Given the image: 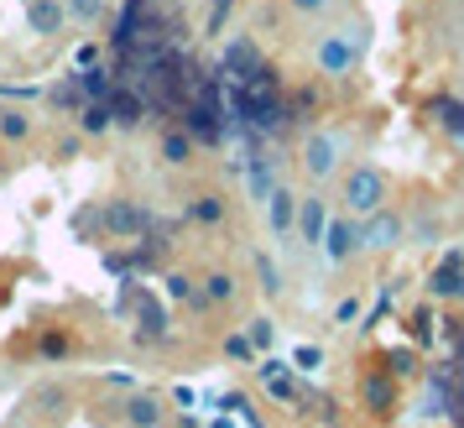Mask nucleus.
<instances>
[{
	"label": "nucleus",
	"mask_w": 464,
	"mask_h": 428,
	"mask_svg": "<svg viewBox=\"0 0 464 428\" xmlns=\"http://www.w3.org/2000/svg\"><path fill=\"white\" fill-rule=\"evenodd\" d=\"M110 115H115L121 126H136V121H141V100H136V94H115V105H110Z\"/></svg>",
	"instance_id": "19"
},
{
	"label": "nucleus",
	"mask_w": 464,
	"mask_h": 428,
	"mask_svg": "<svg viewBox=\"0 0 464 428\" xmlns=\"http://www.w3.org/2000/svg\"><path fill=\"white\" fill-rule=\"evenodd\" d=\"M188 214L198 219V225H219V219H225V199H219V193H198V199L188 204Z\"/></svg>",
	"instance_id": "15"
},
{
	"label": "nucleus",
	"mask_w": 464,
	"mask_h": 428,
	"mask_svg": "<svg viewBox=\"0 0 464 428\" xmlns=\"http://www.w3.org/2000/svg\"><path fill=\"white\" fill-rule=\"evenodd\" d=\"M318 246H324V261H329V267L355 261L360 257V219L355 214H329V225H324Z\"/></svg>",
	"instance_id": "5"
},
{
	"label": "nucleus",
	"mask_w": 464,
	"mask_h": 428,
	"mask_svg": "<svg viewBox=\"0 0 464 428\" xmlns=\"http://www.w3.org/2000/svg\"><path fill=\"white\" fill-rule=\"evenodd\" d=\"M225 350H230L235 361H251V355H256V350H251V340H246V335H235V340L225 345Z\"/></svg>",
	"instance_id": "30"
},
{
	"label": "nucleus",
	"mask_w": 464,
	"mask_h": 428,
	"mask_svg": "<svg viewBox=\"0 0 464 428\" xmlns=\"http://www.w3.org/2000/svg\"><path fill=\"white\" fill-rule=\"evenodd\" d=\"M297 16H324V11H334V0H287Z\"/></svg>",
	"instance_id": "25"
},
{
	"label": "nucleus",
	"mask_w": 464,
	"mask_h": 428,
	"mask_svg": "<svg viewBox=\"0 0 464 428\" xmlns=\"http://www.w3.org/2000/svg\"><path fill=\"white\" fill-rule=\"evenodd\" d=\"M256 68H261V47H256L251 37H230V43H225V58H219V73H230L235 84H246Z\"/></svg>",
	"instance_id": "6"
},
{
	"label": "nucleus",
	"mask_w": 464,
	"mask_h": 428,
	"mask_svg": "<svg viewBox=\"0 0 464 428\" xmlns=\"http://www.w3.org/2000/svg\"><path fill=\"white\" fill-rule=\"evenodd\" d=\"M110 126V105H89L84 110V131H105Z\"/></svg>",
	"instance_id": "26"
},
{
	"label": "nucleus",
	"mask_w": 464,
	"mask_h": 428,
	"mask_svg": "<svg viewBox=\"0 0 464 428\" xmlns=\"http://www.w3.org/2000/svg\"><path fill=\"white\" fill-rule=\"evenodd\" d=\"M454 428H464V386H454V397H449V413H443Z\"/></svg>",
	"instance_id": "28"
},
{
	"label": "nucleus",
	"mask_w": 464,
	"mask_h": 428,
	"mask_svg": "<svg viewBox=\"0 0 464 428\" xmlns=\"http://www.w3.org/2000/svg\"><path fill=\"white\" fill-rule=\"evenodd\" d=\"M141 225H147V214L141 209H130V204H115V209H110V230H141Z\"/></svg>",
	"instance_id": "18"
},
{
	"label": "nucleus",
	"mask_w": 464,
	"mask_h": 428,
	"mask_svg": "<svg viewBox=\"0 0 464 428\" xmlns=\"http://www.w3.org/2000/svg\"><path fill=\"white\" fill-rule=\"evenodd\" d=\"M433 121H439L454 141L464 147V100H449V94H433Z\"/></svg>",
	"instance_id": "12"
},
{
	"label": "nucleus",
	"mask_w": 464,
	"mask_h": 428,
	"mask_svg": "<svg viewBox=\"0 0 464 428\" xmlns=\"http://www.w3.org/2000/svg\"><path fill=\"white\" fill-rule=\"evenodd\" d=\"M193 308H209V303H235V277L230 272H209L204 287H193Z\"/></svg>",
	"instance_id": "11"
},
{
	"label": "nucleus",
	"mask_w": 464,
	"mask_h": 428,
	"mask_svg": "<svg viewBox=\"0 0 464 428\" xmlns=\"http://www.w3.org/2000/svg\"><path fill=\"white\" fill-rule=\"evenodd\" d=\"M68 16H79V22H94V16H100V0H68Z\"/></svg>",
	"instance_id": "27"
},
{
	"label": "nucleus",
	"mask_w": 464,
	"mask_h": 428,
	"mask_svg": "<svg viewBox=\"0 0 464 428\" xmlns=\"http://www.w3.org/2000/svg\"><path fill=\"white\" fill-rule=\"evenodd\" d=\"M162 418H168V413H162L157 397H130L126 403V423L130 428H162Z\"/></svg>",
	"instance_id": "13"
},
{
	"label": "nucleus",
	"mask_w": 464,
	"mask_h": 428,
	"mask_svg": "<svg viewBox=\"0 0 464 428\" xmlns=\"http://www.w3.org/2000/svg\"><path fill=\"white\" fill-rule=\"evenodd\" d=\"M246 340H251V350H272V319H251Z\"/></svg>",
	"instance_id": "23"
},
{
	"label": "nucleus",
	"mask_w": 464,
	"mask_h": 428,
	"mask_svg": "<svg viewBox=\"0 0 464 428\" xmlns=\"http://www.w3.org/2000/svg\"><path fill=\"white\" fill-rule=\"evenodd\" d=\"M32 26H37V32H58V26H63V11H58L53 0H37V5H32Z\"/></svg>",
	"instance_id": "17"
},
{
	"label": "nucleus",
	"mask_w": 464,
	"mask_h": 428,
	"mask_svg": "<svg viewBox=\"0 0 464 428\" xmlns=\"http://www.w3.org/2000/svg\"><path fill=\"white\" fill-rule=\"evenodd\" d=\"M344 214H355V219H365V214H376L386 199H392V178L376 168V162H360V168L344 172Z\"/></svg>",
	"instance_id": "2"
},
{
	"label": "nucleus",
	"mask_w": 464,
	"mask_h": 428,
	"mask_svg": "<svg viewBox=\"0 0 464 428\" xmlns=\"http://www.w3.org/2000/svg\"><path fill=\"white\" fill-rule=\"evenodd\" d=\"M193 147H198V141H193V136H188V131H183V126L162 131V157H168L172 168H183V162H188V157H193Z\"/></svg>",
	"instance_id": "14"
},
{
	"label": "nucleus",
	"mask_w": 464,
	"mask_h": 428,
	"mask_svg": "<svg viewBox=\"0 0 464 428\" xmlns=\"http://www.w3.org/2000/svg\"><path fill=\"white\" fill-rule=\"evenodd\" d=\"M365 58V32L360 26H334V32H324L314 43V63L324 79H350Z\"/></svg>",
	"instance_id": "1"
},
{
	"label": "nucleus",
	"mask_w": 464,
	"mask_h": 428,
	"mask_svg": "<svg viewBox=\"0 0 464 428\" xmlns=\"http://www.w3.org/2000/svg\"><path fill=\"white\" fill-rule=\"evenodd\" d=\"M256 277H261V287H266V298H276V293H282V272H276L272 257H256Z\"/></svg>",
	"instance_id": "20"
},
{
	"label": "nucleus",
	"mask_w": 464,
	"mask_h": 428,
	"mask_svg": "<svg viewBox=\"0 0 464 428\" xmlns=\"http://www.w3.org/2000/svg\"><path fill=\"white\" fill-rule=\"evenodd\" d=\"M324 225H329V199H318V193H308V199H297V236L308 240V246H318V236H324Z\"/></svg>",
	"instance_id": "9"
},
{
	"label": "nucleus",
	"mask_w": 464,
	"mask_h": 428,
	"mask_svg": "<svg viewBox=\"0 0 464 428\" xmlns=\"http://www.w3.org/2000/svg\"><path fill=\"white\" fill-rule=\"evenodd\" d=\"M407 240H418V246H439V219H428V214L412 219V225H407Z\"/></svg>",
	"instance_id": "21"
},
{
	"label": "nucleus",
	"mask_w": 464,
	"mask_h": 428,
	"mask_svg": "<svg viewBox=\"0 0 464 428\" xmlns=\"http://www.w3.org/2000/svg\"><path fill=\"white\" fill-rule=\"evenodd\" d=\"M168 293H172V298H183V303H188V298H193V282L183 277V272H172V277H168Z\"/></svg>",
	"instance_id": "29"
},
{
	"label": "nucleus",
	"mask_w": 464,
	"mask_h": 428,
	"mask_svg": "<svg viewBox=\"0 0 464 428\" xmlns=\"http://www.w3.org/2000/svg\"><path fill=\"white\" fill-rule=\"evenodd\" d=\"M261 204H266V219H272V236H276V240L293 236V225H297V193L276 183V189L261 199Z\"/></svg>",
	"instance_id": "7"
},
{
	"label": "nucleus",
	"mask_w": 464,
	"mask_h": 428,
	"mask_svg": "<svg viewBox=\"0 0 464 428\" xmlns=\"http://www.w3.org/2000/svg\"><path fill=\"white\" fill-rule=\"evenodd\" d=\"M344 151H350V136H344V131H308V141H303V172H308L314 183H324V178L339 172Z\"/></svg>",
	"instance_id": "3"
},
{
	"label": "nucleus",
	"mask_w": 464,
	"mask_h": 428,
	"mask_svg": "<svg viewBox=\"0 0 464 428\" xmlns=\"http://www.w3.org/2000/svg\"><path fill=\"white\" fill-rule=\"evenodd\" d=\"M334 319H339V324H355V319H360V303H355V298H344V303L334 308Z\"/></svg>",
	"instance_id": "32"
},
{
	"label": "nucleus",
	"mask_w": 464,
	"mask_h": 428,
	"mask_svg": "<svg viewBox=\"0 0 464 428\" xmlns=\"http://www.w3.org/2000/svg\"><path fill=\"white\" fill-rule=\"evenodd\" d=\"M401 240H407V219H401V214H392L386 204H381L376 214H365V219H360V251H376V257H386V251H397Z\"/></svg>",
	"instance_id": "4"
},
{
	"label": "nucleus",
	"mask_w": 464,
	"mask_h": 428,
	"mask_svg": "<svg viewBox=\"0 0 464 428\" xmlns=\"http://www.w3.org/2000/svg\"><path fill=\"white\" fill-rule=\"evenodd\" d=\"M360 397H365V407H371L376 418H392V407H397V376H392V371H376V376H365Z\"/></svg>",
	"instance_id": "10"
},
{
	"label": "nucleus",
	"mask_w": 464,
	"mask_h": 428,
	"mask_svg": "<svg viewBox=\"0 0 464 428\" xmlns=\"http://www.w3.org/2000/svg\"><path fill=\"white\" fill-rule=\"evenodd\" d=\"M266 382V392H272L276 403H297V386H293V376H282V371H272V376H261Z\"/></svg>",
	"instance_id": "22"
},
{
	"label": "nucleus",
	"mask_w": 464,
	"mask_h": 428,
	"mask_svg": "<svg viewBox=\"0 0 464 428\" xmlns=\"http://www.w3.org/2000/svg\"><path fill=\"white\" fill-rule=\"evenodd\" d=\"M386 365H392V376H401V371H412V350H397V355H386Z\"/></svg>",
	"instance_id": "31"
},
{
	"label": "nucleus",
	"mask_w": 464,
	"mask_h": 428,
	"mask_svg": "<svg viewBox=\"0 0 464 428\" xmlns=\"http://www.w3.org/2000/svg\"><path fill=\"white\" fill-rule=\"evenodd\" d=\"M0 136H5V141H26V136H32L26 110H0Z\"/></svg>",
	"instance_id": "16"
},
{
	"label": "nucleus",
	"mask_w": 464,
	"mask_h": 428,
	"mask_svg": "<svg viewBox=\"0 0 464 428\" xmlns=\"http://www.w3.org/2000/svg\"><path fill=\"white\" fill-rule=\"evenodd\" d=\"M293 365H297V371H318V365H324V350H318V345H297Z\"/></svg>",
	"instance_id": "24"
},
{
	"label": "nucleus",
	"mask_w": 464,
	"mask_h": 428,
	"mask_svg": "<svg viewBox=\"0 0 464 428\" xmlns=\"http://www.w3.org/2000/svg\"><path fill=\"white\" fill-rule=\"evenodd\" d=\"M459 386H464V329H459Z\"/></svg>",
	"instance_id": "33"
},
{
	"label": "nucleus",
	"mask_w": 464,
	"mask_h": 428,
	"mask_svg": "<svg viewBox=\"0 0 464 428\" xmlns=\"http://www.w3.org/2000/svg\"><path fill=\"white\" fill-rule=\"evenodd\" d=\"M464 277V251H443V261L433 267V277H428V293L439 303H454V287Z\"/></svg>",
	"instance_id": "8"
}]
</instances>
